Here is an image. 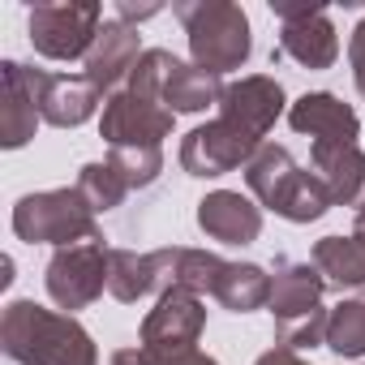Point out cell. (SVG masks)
Listing matches in <instances>:
<instances>
[{"label": "cell", "mask_w": 365, "mask_h": 365, "mask_svg": "<svg viewBox=\"0 0 365 365\" xmlns=\"http://www.w3.org/2000/svg\"><path fill=\"white\" fill-rule=\"evenodd\" d=\"M108 254L112 250L103 245V237L56 250L48 258V271H43V288H48L52 305L65 314L95 305L108 292Z\"/></svg>", "instance_id": "cell-7"}, {"label": "cell", "mask_w": 365, "mask_h": 365, "mask_svg": "<svg viewBox=\"0 0 365 365\" xmlns=\"http://www.w3.org/2000/svg\"><path fill=\"white\" fill-rule=\"evenodd\" d=\"M108 365H155V361H150V356H146L142 348H116Z\"/></svg>", "instance_id": "cell-31"}, {"label": "cell", "mask_w": 365, "mask_h": 365, "mask_svg": "<svg viewBox=\"0 0 365 365\" xmlns=\"http://www.w3.org/2000/svg\"><path fill=\"white\" fill-rule=\"evenodd\" d=\"M168 365H220V361L207 356V352H190V356H176V361H168Z\"/></svg>", "instance_id": "cell-32"}, {"label": "cell", "mask_w": 365, "mask_h": 365, "mask_svg": "<svg viewBox=\"0 0 365 365\" xmlns=\"http://www.w3.org/2000/svg\"><path fill=\"white\" fill-rule=\"evenodd\" d=\"M224 91H228V86L220 82V73H207V69H198V65H185V61H180V65L172 69V78H168L163 108L176 112V116H198V112H207V108H220Z\"/></svg>", "instance_id": "cell-21"}, {"label": "cell", "mask_w": 365, "mask_h": 365, "mask_svg": "<svg viewBox=\"0 0 365 365\" xmlns=\"http://www.w3.org/2000/svg\"><path fill=\"white\" fill-rule=\"evenodd\" d=\"M322 292H327V279H322V271L314 262L279 258L275 271H271V301H267V309H271V318L279 327V322H292V318L318 309Z\"/></svg>", "instance_id": "cell-17"}, {"label": "cell", "mask_w": 365, "mask_h": 365, "mask_svg": "<svg viewBox=\"0 0 365 365\" xmlns=\"http://www.w3.org/2000/svg\"><path fill=\"white\" fill-rule=\"evenodd\" d=\"M43 73L48 69H31L22 61L0 65V146L5 150H22L43 125V112H39Z\"/></svg>", "instance_id": "cell-11"}, {"label": "cell", "mask_w": 365, "mask_h": 365, "mask_svg": "<svg viewBox=\"0 0 365 365\" xmlns=\"http://www.w3.org/2000/svg\"><path fill=\"white\" fill-rule=\"evenodd\" d=\"M211 297L232 314H254L271 301V271L258 262H224Z\"/></svg>", "instance_id": "cell-22"}, {"label": "cell", "mask_w": 365, "mask_h": 365, "mask_svg": "<svg viewBox=\"0 0 365 365\" xmlns=\"http://www.w3.org/2000/svg\"><path fill=\"white\" fill-rule=\"evenodd\" d=\"M159 14V5H133V0H120L116 5V18L120 22H129V26H138V22H146V18H155Z\"/></svg>", "instance_id": "cell-29"}, {"label": "cell", "mask_w": 365, "mask_h": 365, "mask_svg": "<svg viewBox=\"0 0 365 365\" xmlns=\"http://www.w3.org/2000/svg\"><path fill=\"white\" fill-rule=\"evenodd\" d=\"M0 348L18 365H99V348L73 314L26 297L0 314Z\"/></svg>", "instance_id": "cell-1"}, {"label": "cell", "mask_w": 365, "mask_h": 365, "mask_svg": "<svg viewBox=\"0 0 365 365\" xmlns=\"http://www.w3.org/2000/svg\"><path fill=\"white\" fill-rule=\"evenodd\" d=\"M198 228L220 245H254L262 237V207L237 190H215L198 202Z\"/></svg>", "instance_id": "cell-15"}, {"label": "cell", "mask_w": 365, "mask_h": 365, "mask_svg": "<svg viewBox=\"0 0 365 365\" xmlns=\"http://www.w3.org/2000/svg\"><path fill=\"white\" fill-rule=\"evenodd\" d=\"M176 65H180V56H172L168 48H146V52H142V61L133 65V73H129L125 91H133V95H142V99L163 103V91H168V78H172V69H176Z\"/></svg>", "instance_id": "cell-27"}, {"label": "cell", "mask_w": 365, "mask_h": 365, "mask_svg": "<svg viewBox=\"0 0 365 365\" xmlns=\"http://www.w3.org/2000/svg\"><path fill=\"white\" fill-rule=\"evenodd\" d=\"M172 125H176V112L133 91L108 95L99 112V138L108 146H159L163 138H172Z\"/></svg>", "instance_id": "cell-10"}, {"label": "cell", "mask_w": 365, "mask_h": 365, "mask_svg": "<svg viewBox=\"0 0 365 365\" xmlns=\"http://www.w3.org/2000/svg\"><path fill=\"white\" fill-rule=\"evenodd\" d=\"M271 14L284 22L279 26V48L271 61L288 56L301 69H331L339 61V31L327 9L314 5H292V0H271Z\"/></svg>", "instance_id": "cell-8"}, {"label": "cell", "mask_w": 365, "mask_h": 365, "mask_svg": "<svg viewBox=\"0 0 365 365\" xmlns=\"http://www.w3.org/2000/svg\"><path fill=\"white\" fill-rule=\"evenodd\" d=\"M245 185L258 198V207L275 211L288 224H314L335 207L322 180L309 168H301L288 146H275V142L258 146V155L245 168Z\"/></svg>", "instance_id": "cell-2"}, {"label": "cell", "mask_w": 365, "mask_h": 365, "mask_svg": "<svg viewBox=\"0 0 365 365\" xmlns=\"http://www.w3.org/2000/svg\"><path fill=\"white\" fill-rule=\"evenodd\" d=\"M309 262L322 271L327 284L335 288H365V237L348 232V237H322L309 254Z\"/></svg>", "instance_id": "cell-23"}, {"label": "cell", "mask_w": 365, "mask_h": 365, "mask_svg": "<svg viewBox=\"0 0 365 365\" xmlns=\"http://www.w3.org/2000/svg\"><path fill=\"white\" fill-rule=\"evenodd\" d=\"M99 99H103V91L86 73H43V86H39L43 125L78 129L99 112Z\"/></svg>", "instance_id": "cell-16"}, {"label": "cell", "mask_w": 365, "mask_h": 365, "mask_svg": "<svg viewBox=\"0 0 365 365\" xmlns=\"http://www.w3.org/2000/svg\"><path fill=\"white\" fill-rule=\"evenodd\" d=\"M0 271H5V275H0V284H14V258L0 262Z\"/></svg>", "instance_id": "cell-33"}, {"label": "cell", "mask_w": 365, "mask_h": 365, "mask_svg": "<svg viewBox=\"0 0 365 365\" xmlns=\"http://www.w3.org/2000/svg\"><path fill=\"white\" fill-rule=\"evenodd\" d=\"M327 348L335 356H365V288L344 297L327 322Z\"/></svg>", "instance_id": "cell-24"}, {"label": "cell", "mask_w": 365, "mask_h": 365, "mask_svg": "<svg viewBox=\"0 0 365 365\" xmlns=\"http://www.w3.org/2000/svg\"><path fill=\"white\" fill-rule=\"evenodd\" d=\"M14 237L26 241V245L65 250V245H78V241H95L99 224H95V211L86 207V198L73 185H65V190H39V194L18 198Z\"/></svg>", "instance_id": "cell-4"}, {"label": "cell", "mask_w": 365, "mask_h": 365, "mask_svg": "<svg viewBox=\"0 0 365 365\" xmlns=\"http://www.w3.org/2000/svg\"><path fill=\"white\" fill-rule=\"evenodd\" d=\"M309 172L327 185L335 207H365V150L361 146H314Z\"/></svg>", "instance_id": "cell-18"}, {"label": "cell", "mask_w": 365, "mask_h": 365, "mask_svg": "<svg viewBox=\"0 0 365 365\" xmlns=\"http://www.w3.org/2000/svg\"><path fill=\"white\" fill-rule=\"evenodd\" d=\"M159 297V262L155 250L138 254V250H112L108 254V297L120 305H138L142 297Z\"/></svg>", "instance_id": "cell-20"}, {"label": "cell", "mask_w": 365, "mask_h": 365, "mask_svg": "<svg viewBox=\"0 0 365 365\" xmlns=\"http://www.w3.org/2000/svg\"><path fill=\"white\" fill-rule=\"evenodd\" d=\"M258 146H262L258 138H250L245 129L215 116V120H207V125H198L180 138V168L198 180H215V176H228L237 168H250Z\"/></svg>", "instance_id": "cell-9"}, {"label": "cell", "mask_w": 365, "mask_h": 365, "mask_svg": "<svg viewBox=\"0 0 365 365\" xmlns=\"http://www.w3.org/2000/svg\"><path fill=\"white\" fill-rule=\"evenodd\" d=\"M207 331V305L202 297L185 292V288H172L163 297H155V309L142 318V331H138V348L155 361V365H168L176 356H190L198 352V339Z\"/></svg>", "instance_id": "cell-6"}, {"label": "cell", "mask_w": 365, "mask_h": 365, "mask_svg": "<svg viewBox=\"0 0 365 365\" xmlns=\"http://www.w3.org/2000/svg\"><path fill=\"white\" fill-rule=\"evenodd\" d=\"M73 190L86 198V207L95 211V215H108V211H116L133 190L125 185V176L103 159V163H82V172H78V180H73Z\"/></svg>", "instance_id": "cell-25"}, {"label": "cell", "mask_w": 365, "mask_h": 365, "mask_svg": "<svg viewBox=\"0 0 365 365\" xmlns=\"http://www.w3.org/2000/svg\"><path fill=\"white\" fill-rule=\"evenodd\" d=\"M254 365H305L301 361V352H292V348H284V344H275V348H267Z\"/></svg>", "instance_id": "cell-30"}, {"label": "cell", "mask_w": 365, "mask_h": 365, "mask_svg": "<svg viewBox=\"0 0 365 365\" xmlns=\"http://www.w3.org/2000/svg\"><path fill=\"white\" fill-rule=\"evenodd\" d=\"M352 232H361V237H365V207L356 211V224H352Z\"/></svg>", "instance_id": "cell-34"}, {"label": "cell", "mask_w": 365, "mask_h": 365, "mask_svg": "<svg viewBox=\"0 0 365 365\" xmlns=\"http://www.w3.org/2000/svg\"><path fill=\"white\" fill-rule=\"evenodd\" d=\"M176 22L190 35V56L207 73H232L254 52L250 14L232 0H176L172 5Z\"/></svg>", "instance_id": "cell-3"}, {"label": "cell", "mask_w": 365, "mask_h": 365, "mask_svg": "<svg viewBox=\"0 0 365 365\" xmlns=\"http://www.w3.org/2000/svg\"><path fill=\"white\" fill-rule=\"evenodd\" d=\"M288 125L292 133L314 138V146H356L361 138L356 108L331 91H305L297 103H288Z\"/></svg>", "instance_id": "cell-13"}, {"label": "cell", "mask_w": 365, "mask_h": 365, "mask_svg": "<svg viewBox=\"0 0 365 365\" xmlns=\"http://www.w3.org/2000/svg\"><path fill=\"white\" fill-rule=\"evenodd\" d=\"M103 31V9L95 0H43L26 18L31 48L48 61H86Z\"/></svg>", "instance_id": "cell-5"}, {"label": "cell", "mask_w": 365, "mask_h": 365, "mask_svg": "<svg viewBox=\"0 0 365 365\" xmlns=\"http://www.w3.org/2000/svg\"><path fill=\"white\" fill-rule=\"evenodd\" d=\"M138 61H142V35H138V26L112 18V22H103L95 48L86 56V78L103 95H116V91H125V82H129V73H133Z\"/></svg>", "instance_id": "cell-14"}, {"label": "cell", "mask_w": 365, "mask_h": 365, "mask_svg": "<svg viewBox=\"0 0 365 365\" xmlns=\"http://www.w3.org/2000/svg\"><path fill=\"white\" fill-rule=\"evenodd\" d=\"M159 262V297L172 288H185L194 297L215 292V279L224 271V258L211 250H190V245H172V250H155Z\"/></svg>", "instance_id": "cell-19"}, {"label": "cell", "mask_w": 365, "mask_h": 365, "mask_svg": "<svg viewBox=\"0 0 365 365\" xmlns=\"http://www.w3.org/2000/svg\"><path fill=\"white\" fill-rule=\"evenodd\" d=\"M348 65H352V82H356V95L365 99V18L352 26V39H348Z\"/></svg>", "instance_id": "cell-28"}, {"label": "cell", "mask_w": 365, "mask_h": 365, "mask_svg": "<svg viewBox=\"0 0 365 365\" xmlns=\"http://www.w3.org/2000/svg\"><path fill=\"white\" fill-rule=\"evenodd\" d=\"M108 163L125 176L129 190H150L163 176V146H112Z\"/></svg>", "instance_id": "cell-26"}, {"label": "cell", "mask_w": 365, "mask_h": 365, "mask_svg": "<svg viewBox=\"0 0 365 365\" xmlns=\"http://www.w3.org/2000/svg\"><path fill=\"white\" fill-rule=\"evenodd\" d=\"M288 112V95L284 86L271 78V73H250V78H237L224 99H220V120L245 129L250 138H267L275 129V120Z\"/></svg>", "instance_id": "cell-12"}]
</instances>
